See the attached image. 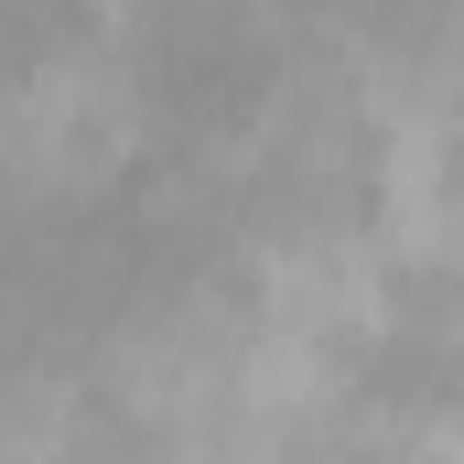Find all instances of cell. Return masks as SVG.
Returning <instances> with one entry per match:
<instances>
[{"label":"cell","mask_w":464,"mask_h":464,"mask_svg":"<svg viewBox=\"0 0 464 464\" xmlns=\"http://www.w3.org/2000/svg\"><path fill=\"white\" fill-rule=\"evenodd\" d=\"M151 151H162L151 54L76 22L0 65V206H22V217L109 206Z\"/></svg>","instance_id":"cell-1"},{"label":"cell","mask_w":464,"mask_h":464,"mask_svg":"<svg viewBox=\"0 0 464 464\" xmlns=\"http://www.w3.org/2000/svg\"><path fill=\"white\" fill-rule=\"evenodd\" d=\"M237 303L270 335H303V346H335V356H378V346H400L411 281H400V259L378 248V227L356 206H324V217H259L248 227Z\"/></svg>","instance_id":"cell-2"},{"label":"cell","mask_w":464,"mask_h":464,"mask_svg":"<svg viewBox=\"0 0 464 464\" xmlns=\"http://www.w3.org/2000/svg\"><path fill=\"white\" fill-rule=\"evenodd\" d=\"M248 346V303H237V281H173V292H140L130 314H119L98 356H87V400H109L130 432H184V421H206L217 400H227V367Z\"/></svg>","instance_id":"cell-3"}]
</instances>
